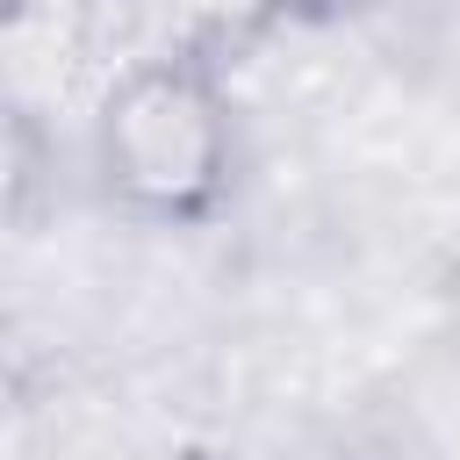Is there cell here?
<instances>
[{
    "mask_svg": "<svg viewBox=\"0 0 460 460\" xmlns=\"http://www.w3.org/2000/svg\"><path fill=\"white\" fill-rule=\"evenodd\" d=\"M29 7H36V0H0V14H7V22H14V29H22V22H29Z\"/></svg>",
    "mask_w": 460,
    "mask_h": 460,
    "instance_id": "obj_3",
    "label": "cell"
},
{
    "mask_svg": "<svg viewBox=\"0 0 460 460\" xmlns=\"http://www.w3.org/2000/svg\"><path fill=\"white\" fill-rule=\"evenodd\" d=\"M93 158L108 194L144 216L194 230L237 187V115L223 72L194 58H144L115 72L93 101Z\"/></svg>",
    "mask_w": 460,
    "mask_h": 460,
    "instance_id": "obj_1",
    "label": "cell"
},
{
    "mask_svg": "<svg viewBox=\"0 0 460 460\" xmlns=\"http://www.w3.org/2000/svg\"><path fill=\"white\" fill-rule=\"evenodd\" d=\"M295 0H144L151 14V43L158 58H194V65H237L244 50H259Z\"/></svg>",
    "mask_w": 460,
    "mask_h": 460,
    "instance_id": "obj_2",
    "label": "cell"
}]
</instances>
